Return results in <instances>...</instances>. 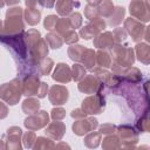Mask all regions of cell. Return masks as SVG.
I'll return each mask as SVG.
<instances>
[{
    "mask_svg": "<svg viewBox=\"0 0 150 150\" xmlns=\"http://www.w3.org/2000/svg\"><path fill=\"white\" fill-rule=\"evenodd\" d=\"M22 95L21 79L16 77L11 82L2 83L0 86V98L9 105H15Z\"/></svg>",
    "mask_w": 150,
    "mask_h": 150,
    "instance_id": "4",
    "label": "cell"
},
{
    "mask_svg": "<svg viewBox=\"0 0 150 150\" xmlns=\"http://www.w3.org/2000/svg\"><path fill=\"white\" fill-rule=\"evenodd\" d=\"M23 18L26 22L30 26H35L40 22L41 19V12L36 7H27L23 11Z\"/></svg>",
    "mask_w": 150,
    "mask_h": 150,
    "instance_id": "24",
    "label": "cell"
},
{
    "mask_svg": "<svg viewBox=\"0 0 150 150\" xmlns=\"http://www.w3.org/2000/svg\"><path fill=\"white\" fill-rule=\"evenodd\" d=\"M124 30L127 32V34H129L135 42L138 43L144 36L145 26L132 18H128L124 20Z\"/></svg>",
    "mask_w": 150,
    "mask_h": 150,
    "instance_id": "13",
    "label": "cell"
},
{
    "mask_svg": "<svg viewBox=\"0 0 150 150\" xmlns=\"http://www.w3.org/2000/svg\"><path fill=\"white\" fill-rule=\"evenodd\" d=\"M71 28H70V25H69V20L68 18H59L57 22H56V26H55V30L59 35H63L66 34L67 32H69Z\"/></svg>",
    "mask_w": 150,
    "mask_h": 150,
    "instance_id": "38",
    "label": "cell"
},
{
    "mask_svg": "<svg viewBox=\"0 0 150 150\" xmlns=\"http://www.w3.org/2000/svg\"><path fill=\"white\" fill-rule=\"evenodd\" d=\"M130 15L136 18L139 22H148L150 20V5L145 0H134L129 5ZM135 19V20H136Z\"/></svg>",
    "mask_w": 150,
    "mask_h": 150,
    "instance_id": "7",
    "label": "cell"
},
{
    "mask_svg": "<svg viewBox=\"0 0 150 150\" xmlns=\"http://www.w3.org/2000/svg\"><path fill=\"white\" fill-rule=\"evenodd\" d=\"M105 27H107V23L102 18H95L90 20L88 25L80 28L79 35L84 40H90L91 38H95L98 34H101Z\"/></svg>",
    "mask_w": 150,
    "mask_h": 150,
    "instance_id": "8",
    "label": "cell"
},
{
    "mask_svg": "<svg viewBox=\"0 0 150 150\" xmlns=\"http://www.w3.org/2000/svg\"><path fill=\"white\" fill-rule=\"evenodd\" d=\"M48 123H49V115L45 110H39L36 114L29 115L23 121L25 127L28 130H32V131L42 129L46 125H48Z\"/></svg>",
    "mask_w": 150,
    "mask_h": 150,
    "instance_id": "9",
    "label": "cell"
},
{
    "mask_svg": "<svg viewBox=\"0 0 150 150\" xmlns=\"http://www.w3.org/2000/svg\"><path fill=\"white\" fill-rule=\"evenodd\" d=\"M97 5H98V1H88L87 2L86 7H84V16L88 20L100 18L98 12H97Z\"/></svg>",
    "mask_w": 150,
    "mask_h": 150,
    "instance_id": "36",
    "label": "cell"
},
{
    "mask_svg": "<svg viewBox=\"0 0 150 150\" xmlns=\"http://www.w3.org/2000/svg\"><path fill=\"white\" fill-rule=\"evenodd\" d=\"M96 63L100 68H109L111 66V56L107 50H100L96 53Z\"/></svg>",
    "mask_w": 150,
    "mask_h": 150,
    "instance_id": "32",
    "label": "cell"
},
{
    "mask_svg": "<svg viewBox=\"0 0 150 150\" xmlns=\"http://www.w3.org/2000/svg\"><path fill=\"white\" fill-rule=\"evenodd\" d=\"M4 6H5V2H4V1H0V8L4 7Z\"/></svg>",
    "mask_w": 150,
    "mask_h": 150,
    "instance_id": "55",
    "label": "cell"
},
{
    "mask_svg": "<svg viewBox=\"0 0 150 150\" xmlns=\"http://www.w3.org/2000/svg\"><path fill=\"white\" fill-rule=\"evenodd\" d=\"M23 33L25 32H21L19 34H6L4 33V30L0 33V42L12 52L15 59L20 60L18 66L23 63L28 59V48L23 38Z\"/></svg>",
    "mask_w": 150,
    "mask_h": 150,
    "instance_id": "1",
    "label": "cell"
},
{
    "mask_svg": "<svg viewBox=\"0 0 150 150\" xmlns=\"http://www.w3.org/2000/svg\"><path fill=\"white\" fill-rule=\"evenodd\" d=\"M21 89H22V95L27 97L38 96L39 98H43L47 95L48 84L46 82H41L39 79V75L30 74L22 77Z\"/></svg>",
    "mask_w": 150,
    "mask_h": 150,
    "instance_id": "2",
    "label": "cell"
},
{
    "mask_svg": "<svg viewBox=\"0 0 150 150\" xmlns=\"http://www.w3.org/2000/svg\"><path fill=\"white\" fill-rule=\"evenodd\" d=\"M23 11L21 7H11L6 12V19L4 21V33L19 34L23 32Z\"/></svg>",
    "mask_w": 150,
    "mask_h": 150,
    "instance_id": "3",
    "label": "cell"
},
{
    "mask_svg": "<svg viewBox=\"0 0 150 150\" xmlns=\"http://www.w3.org/2000/svg\"><path fill=\"white\" fill-rule=\"evenodd\" d=\"M102 84H105L107 87L111 88V89H115L120 86L121 83V80L115 76L112 73H110L109 70L104 69V68H94V74H93Z\"/></svg>",
    "mask_w": 150,
    "mask_h": 150,
    "instance_id": "15",
    "label": "cell"
},
{
    "mask_svg": "<svg viewBox=\"0 0 150 150\" xmlns=\"http://www.w3.org/2000/svg\"><path fill=\"white\" fill-rule=\"evenodd\" d=\"M45 41L47 42V45L53 48V49H59L62 47L63 45V40H62V36L59 35L57 33H54V32H50L46 35V39Z\"/></svg>",
    "mask_w": 150,
    "mask_h": 150,
    "instance_id": "31",
    "label": "cell"
},
{
    "mask_svg": "<svg viewBox=\"0 0 150 150\" xmlns=\"http://www.w3.org/2000/svg\"><path fill=\"white\" fill-rule=\"evenodd\" d=\"M111 33H112L114 41H115L116 45H121L123 41L127 40L128 34H127V32L124 30V28H122V27H117V28H115L114 32H111Z\"/></svg>",
    "mask_w": 150,
    "mask_h": 150,
    "instance_id": "40",
    "label": "cell"
},
{
    "mask_svg": "<svg viewBox=\"0 0 150 150\" xmlns=\"http://www.w3.org/2000/svg\"><path fill=\"white\" fill-rule=\"evenodd\" d=\"M54 150H71V148H70L69 144L66 143V142H59V143L54 146Z\"/></svg>",
    "mask_w": 150,
    "mask_h": 150,
    "instance_id": "48",
    "label": "cell"
},
{
    "mask_svg": "<svg viewBox=\"0 0 150 150\" xmlns=\"http://www.w3.org/2000/svg\"><path fill=\"white\" fill-rule=\"evenodd\" d=\"M53 66H54V61L49 57H45L38 64V75L39 76H47L50 73Z\"/></svg>",
    "mask_w": 150,
    "mask_h": 150,
    "instance_id": "33",
    "label": "cell"
},
{
    "mask_svg": "<svg viewBox=\"0 0 150 150\" xmlns=\"http://www.w3.org/2000/svg\"><path fill=\"white\" fill-rule=\"evenodd\" d=\"M21 136H22L21 128L15 125L8 128L6 132V142H5L6 150H22Z\"/></svg>",
    "mask_w": 150,
    "mask_h": 150,
    "instance_id": "12",
    "label": "cell"
},
{
    "mask_svg": "<svg viewBox=\"0 0 150 150\" xmlns=\"http://www.w3.org/2000/svg\"><path fill=\"white\" fill-rule=\"evenodd\" d=\"M38 4L41 5V6H45V7H53V6H55V2H54V1H49V2H46V1H38Z\"/></svg>",
    "mask_w": 150,
    "mask_h": 150,
    "instance_id": "50",
    "label": "cell"
},
{
    "mask_svg": "<svg viewBox=\"0 0 150 150\" xmlns=\"http://www.w3.org/2000/svg\"><path fill=\"white\" fill-rule=\"evenodd\" d=\"M114 46H115V41L111 32L101 33L94 39V47L98 48L100 50H111Z\"/></svg>",
    "mask_w": 150,
    "mask_h": 150,
    "instance_id": "19",
    "label": "cell"
},
{
    "mask_svg": "<svg viewBox=\"0 0 150 150\" xmlns=\"http://www.w3.org/2000/svg\"><path fill=\"white\" fill-rule=\"evenodd\" d=\"M77 88L83 94H97L103 90V84L94 75H86L79 82Z\"/></svg>",
    "mask_w": 150,
    "mask_h": 150,
    "instance_id": "11",
    "label": "cell"
},
{
    "mask_svg": "<svg viewBox=\"0 0 150 150\" xmlns=\"http://www.w3.org/2000/svg\"><path fill=\"white\" fill-rule=\"evenodd\" d=\"M48 97L52 104L54 105H62L68 101L69 97V93L68 89L64 86H60V84H55L49 89L48 93Z\"/></svg>",
    "mask_w": 150,
    "mask_h": 150,
    "instance_id": "16",
    "label": "cell"
},
{
    "mask_svg": "<svg viewBox=\"0 0 150 150\" xmlns=\"http://www.w3.org/2000/svg\"><path fill=\"white\" fill-rule=\"evenodd\" d=\"M104 107H105V100H104L102 91H100L97 94L86 97L82 101L81 109L87 115H97L104 110Z\"/></svg>",
    "mask_w": 150,
    "mask_h": 150,
    "instance_id": "6",
    "label": "cell"
},
{
    "mask_svg": "<svg viewBox=\"0 0 150 150\" xmlns=\"http://www.w3.org/2000/svg\"><path fill=\"white\" fill-rule=\"evenodd\" d=\"M135 50H136V56L138 61H141L144 64L150 63V47L148 46V43L138 42L136 45Z\"/></svg>",
    "mask_w": 150,
    "mask_h": 150,
    "instance_id": "23",
    "label": "cell"
},
{
    "mask_svg": "<svg viewBox=\"0 0 150 150\" xmlns=\"http://www.w3.org/2000/svg\"><path fill=\"white\" fill-rule=\"evenodd\" d=\"M70 70H71V80H74V81L80 82L87 75V69L80 63H74L73 67L70 68Z\"/></svg>",
    "mask_w": 150,
    "mask_h": 150,
    "instance_id": "37",
    "label": "cell"
},
{
    "mask_svg": "<svg viewBox=\"0 0 150 150\" xmlns=\"http://www.w3.org/2000/svg\"><path fill=\"white\" fill-rule=\"evenodd\" d=\"M7 115H8V107L2 101H0V120L7 117Z\"/></svg>",
    "mask_w": 150,
    "mask_h": 150,
    "instance_id": "47",
    "label": "cell"
},
{
    "mask_svg": "<svg viewBox=\"0 0 150 150\" xmlns=\"http://www.w3.org/2000/svg\"><path fill=\"white\" fill-rule=\"evenodd\" d=\"M69 20V25H70V28L73 30H75L76 28H80L81 25H82V15L79 13V12H75V13H71L70 16L68 18Z\"/></svg>",
    "mask_w": 150,
    "mask_h": 150,
    "instance_id": "41",
    "label": "cell"
},
{
    "mask_svg": "<svg viewBox=\"0 0 150 150\" xmlns=\"http://www.w3.org/2000/svg\"><path fill=\"white\" fill-rule=\"evenodd\" d=\"M110 56H112L114 63H116L123 68H129L135 62L134 49L128 47V46H123V45H116L115 43V46L111 49Z\"/></svg>",
    "mask_w": 150,
    "mask_h": 150,
    "instance_id": "5",
    "label": "cell"
},
{
    "mask_svg": "<svg viewBox=\"0 0 150 150\" xmlns=\"http://www.w3.org/2000/svg\"><path fill=\"white\" fill-rule=\"evenodd\" d=\"M114 4L109 0H103V1H98L97 5V12H98V16L100 18H109L111 15V13L114 12Z\"/></svg>",
    "mask_w": 150,
    "mask_h": 150,
    "instance_id": "27",
    "label": "cell"
},
{
    "mask_svg": "<svg viewBox=\"0 0 150 150\" xmlns=\"http://www.w3.org/2000/svg\"><path fill=\"white\" fill-rule=\"evenodd\" d=\"M40 109V102L38 98H33V97H27L23 102H22V111L26 115H33L36 114Z\"/></svg>",
    "mask_w": 150,
    "mask_h": 150,
    "instance_id": "25",
    "label": "cell"
},
{
    "mask_svg": "<svg viewBox=\"0 0 150 150\" xmlns=\"http://www.w3.org/2000/svg\"><path fill=\"white\" fill-rule=\"evenodd\" d=\"M101 134L98 131H90L86 137H84V145L89 149H96L100 143H101Z\"/></svg>",
    "mask_w": 150,
    "mask_h": 150,
    "instance_id": "30",
    "label": "cell"
},
{
    "mask_svg": "<svg viewBox=\"0 0 150 150\" xmlns=\"http://www.w3.org/2000/svg\"><path fill=\"white\" fill-rule=\"evenodd\" d=\"M54 142L48 138V137H43V136H40V137H36V141L33 145V150H54Z\"/></svg>",
    "mask_w": 150,
    "mask_h": 150,
    "instance_id": "29",
    "label": "cell"
},
{
    "mask_svg": "<svg viewBox=\"0 0 150 150\" xmlns=\"http://www.w3.org/2000/svg\"><path fill=\"white\" fill-rule=\"evenodd\" d=\"M70 116L75 120H81V118H84L87 117V114L81 109V108H77V109H74L71 112H70Z\"/></svg>",
    "mask_w": 150,
    "mask_h": 150,
    "instance_id": "46",
    "label": "cell"
},
{
    "mask_svg": "<svg viewBox=\"0 0 150 150\" xmlns=\"http://www.w3.org/2000/svg\"><path fill=\"white\" fill-rule=\"evenodd\" d=\"M121 146V142L117 135H107L102 141V149L103 150H117Z\"/></svg>",
    "mask_w": 150,
    "mask_h": 150,
    "instance_id": "28",
    "label": "cell"
},
{
    "mask_svg": "<svg viewBox=\"0 0 150 150\" xmlns=\"http://www.w3.org/2000/svg\"><path fill=\"white\" fill-rule=\"evenodd\" d=\"M80 2H74V1H69V0H60L55 2V8L56 12L62 15V16H67L69 14H71L74 7H79Z\"/></svg>",
    "mask_w": 150,
    "mask_h": 150,
    "instance_id": "21",
    "label": "cell"
},
{
    "mask_svg": "<svg viewBox=\"0 0 150 150\" xmlns=\"http://www.w3.org/2000/svg\"><path fill=\"white\" fill-rule=\"evenodd\" d=\"M95 63H96V53L94 52V49L86 48L83 54H82V56H81L80 64H82L86 69L93 70Z\"/></svg>",
    "mask_w": 150,
    "mask_h": 150,
    "instance_id": "22",
    "label": "cell"
},
{
    "mask_svg": "<svg viewBox=\"0 0 150 150\" xmlns=\"http://www.w3.org/2000/svg\"><path fill=\"white\" fill-rule=\"evenodd\" d=\"M98 127V121L94 117H84L81 120H76L73 123V132L77 136H83L87 132L94 131Z\"/></svg>",
    "mask_w": 150,
    "mask_h": 150,
    "instance_id": "14",
    "label": "cell"
},
{
    "mask_svg": "<svg viewBox=\"0 0 150 150\" xmlns=\"http://www.w3.org/2000/svg\"><path fill=\"white\" fill-rule=\"evenodd\" d=\"M86 47L81 46V45H71L69 48H68V56L70 60H73L74 62L76 63H80V60H81V56L84 52Z\"/></svg>",
    "mask_w": 150,
    "mask_h": 150,
    "instance_id": "34",
    "label": "cell"
},
{
    "mask_svg": "<svg viewBox=\"0 0 150 150\" xmlns=\"http://www.w3.org/2000/svg\"><path fill=\"white\" fill-rule=\"evenodd\" d=\"M117 150H136V146L132 144H121Z\"/></svg>",
    "mask_w": 150,
    "mask_h": 150,
    "instance_id": "49",
    "label": "cell"
},
{
    "mask_svg": "<svg viewBox=\"0 0 150 150\" xmlns=\"http://www.w3.org/2000/svg\"><path fill=\"white\" fill-rule=\"evenodd\" d=\"M149 28L150 27H145V30H144V39L146 40V41H150V35H149Z\"/></svg>",
    "mask_w": 150,
    "mask_h": 150,
    "instance_id": "52",
    "label": "cell"
},
{
    "mask_svg": "<svg viewBox=\"0 0 150 150\" xmlns=\"http://www.w3.org/2000/svg\"><path fill=\"white\" fill-rule=\"evenodd\" d=\"M0 150H6L5 148V142L2 139H0Z\"/></svg>",
    "mask_w": 150,
    "mask_h": 150,
    "instance_id": "54",
    "label": "cell"
},
{
    "mask_svg": "<svg viewBox=\"0 0 150 150\" xmlns=\"http://www.w3.org/2000/svg\"><path fill=\"white\" fill-rule=\"evenodd\" d=\"M124 14H125V9L121 6H117L114 8V12L111 13V15L108 18V25L111 27H116L118 26L122 20L124 19Z\"/></svg>",
    "mask_w": 150,
    "mask_h": 150,
    "instance_id": "26",
    "label": "cell"
},
{
    "mask_svg": "<svg viewBox=\"0 0 150 150\" xmlns=\"http://www.w3.org/2000/svg\"><path fill=\"white\" fill-rule=\"evenodd\" d=\"M45 134L52 141H61L66 134V124L61 121H54L48 123Z\"/></svg>",
    "mask_w": 150,
    "mask_h": 150,
    "instance_id": "17",
    "label": "cell"
},
{
    "mask_svg": "<svg viewBox=\"0 0 150 150\" xmlns=\"http://www.w3.org/2000/svg\"><path fill=\"white\" fill-rule=\"evenodd\" d=\"M136 150H150V148H149L148 145H145V144H144V145H141V146H138Z\"/></svg>",
    "mask_w": 150,
    "mask_h": 150,
    "instance_id": "53",
    "label": "cell"
},
{
    "mask_svg": "<svg viewBox=\"0 0 150 150\" xmlns=\"http://www.w3.org/2000/svg\"><path fill=\"white\" fill-rule=\"evenodd\" d=\"M121 82H128V83H138L142 80V73L138 68L129 67L124 68L120 76Z\"/></svg>",
    "mask_w": 150,
    "mask_h": 150,
    "instance_id": "20",
    "label": "cell"
},
{
    "mask_svg": "<svg viewBox=\"0 0 150 150\" xmlns=\"http://www.w3.org/2000/svg\"><path fill=\"white\" fill-rule=\"evenodd\" d=\"M62 40H63V42H66V43H68L70 46L71 45H76V42L79 41V34L75 30L70 29L69 32H67L66 34L62 35Z\"/></svg>",
    "mask_w": 150,
    "mask_h": 150,
    "instance_id": "42",
    "label": "cell"
},
{
    "mask_svg": "<svg viewBox=\"0 0 150 150\" xmlns=\"http://www.w3.org/2000/svg\"><path fill=\"white\" fill-rule=\"evenodd\" d=\"M35 141H36V135L32 130L26 131L22 135V143H23V146L27 148V149H32L34 143H35Z\"/></svg>",
    "mask_w": 150,
    "mask_h": 150,
    "instance_id": "39",
    "label": "cell"
},
{
    "mask_svg": "<svg viewBox=\"0 0 150 150\" xmlns=\"http://www.w3.org/2000/svg\"><path fill=\"white\" fill-rule=\"evenodd\" d=\"M64 116H66V110L63 108L56 107V108H53L50 111V117L54 121H61L64 118Z\"/></svg>",
    "mask_w": 150,
    "mask_h": 150,
    "instance_id": "45",
    "label": "cell"
},
{
    "mask_svg": "<svg viewBox=\"0 0 150 150\" xmlns=\"http://www.w3.org/2000/svg\"><path fill=\"white\" fill-rule=\"evenodd\" d=\"M98 132L101 135H112L114 132H116V125L112 123H103L98 125Z\"/></svg>",
    "mask_w": 150,
    "mask_h": 150,
    "instance_id": "44",
    "label": "cell"
},
{
    "mask_svg": "<svg viewBox=\"0 0 150 150\" xmlns=\"http://www.w3.org/2000/svg\"><path fill=\"white\" fill-rule=\"evenodd\" d=\"M36 5H38V1H30V0L26 1V6L27 7H36Z\"/></svg>",
    "mask_w": 150,
    "mask_h": 150,
    "instance_id": "51",
    "label": "cell"
},
{
    "mask_svg": "<svg viewBox=\"0 0 150 150\" xmlns=\"http://www.w3.org/2000/svg\"><path fill=\"white\" fill-rule=\"evenodd\" d=\"M53 80H55L56 82H60V83H68L71 81V70H70V67L67 64V63H63V62H60L56 64L54 71H53V75H52Z\"/></svg>",
    "mask_w": 150,
    "mask_h": 150,
    "instance_id": "18",
    "label": "cell"
},
{
    "mask_svg": "<svg viewBox=\"0 0 150 150\" xmlns=\"http://www.w3.org/2000/svg\"><path fill=\"white\" fill-rule=\"evenodd\" d=\"M116 132L117 137L121 142V144H137L139 136L138 131L130 124H121L116 127Z\"/></svg>",
    "mask_w": 150,
    "mask_h": 150,
    "instance_id": "10",
    "label": "cell"
},
{
    "mask_svg": "<svg viewBox=\"0 0 150 150\" xmlns=\"http://www.w3.org/2000/svg\"><path fill=\"white\" fill-rule=\"evenodd\" d=\"M150 128V120H149V111L142 114L136 122V128L139 132H148Z\"/></svg>",
    "mask_w": 150,
    "mask_h": 150,
    "instance_id": "35",
    "label": "cell"
},
{
    "mask_svg": "<svg viewBox=\"0 0 150 150\" xmlns=\"http://www.w3.org/2000/svg\"><path fill=\"white\" fill-rule=\"evenodd\" d=\"M57 20H59V18H57L56 15H54V14L47 15L46 19L43 20V26H45V28L48 29V30H53V29H55V26H56Z\"/></svg>",
    "mask_w": 150,
    "mask_h": 150,
    "instance_id": "43",
    "label": "cell"
}]
</instances>
